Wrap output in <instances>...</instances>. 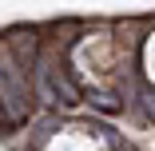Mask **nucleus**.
Returning a JSON list of instances; mask_svg holds the SVG:
<instances>
[{
  "mask_svg": "<svg viewBox=\"0 0 155 151\" xmlns=\"http://www.w3.org/2000/svg\"><path fill=\"white\" fill-rule=\"evenodd\" d=\"M143 64H147V76H151V84H155V36L147 40V52H143Z\"/></svg>",
  "mask_w": 155,
  "mask_h": 151,
  "instance_id": "1",
  "label": "nucleus"
}]
</instances>
